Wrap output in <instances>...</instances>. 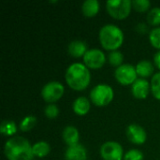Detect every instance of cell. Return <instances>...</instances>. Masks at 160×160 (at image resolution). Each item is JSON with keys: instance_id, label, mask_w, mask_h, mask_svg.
<instances>
[{"instance_id": "cell-27", "label": "cell", "mask_w": 160, "mask_h": 160, "mask_svg": "<svg viewBox=\"0 0 160 160\" xmlns=\"http://www.w3.org/2000/svg\"><path fill=\"white\" fill-rule=\"evenodd\" d=\"M44 113L45 115L50 118V119H52V118H55L58 113H59V110H58V107L54 104H50L48 105L45 110H44Z\"/></svg>"}, {"instance_id": "cell-10", "label": "cell", "mask_w": 160, "mask_h": 160, "mask_svg": "<svg viewBox=\"0 0 160 160\" xmlns=\"http://www.w3.org/2000/svg\"><path fill=\"white\" fill-rule=\"evenodd\" d=\"M127 137L134 144H143L147 139L144 128L139 125L132 124L127 128Z\"/></svg>"}, {"instance_id": "cell-17", "label": "cell", "mask_w": 160, "mask_h": 160, "mask_svg": "<svg viewBox=\"0 0 160 160\" xmlns=\"http://www.w3.org/2000/svg\"><path fill=\"white\" fill-rule=\"evenodd\" d=\"M136 71L138 76L142 77V79L151 76L154 72V66L148 60H142L136 66Z\"/></svg>"}, {"instance_id": "cell-16", "label": "cell", "mask_w": 160, "mask_h": 160, "mask_svg": "<svg viewBox=\"0 0 160 160\" xmlns=\"http://www.w3.org/2000/svg\"><path fill=\"white\" fill-rule=\"evenodd\" d=\"M99 7L98 0H85L82 6V11L86 17H94L99 11Z\"/></svg>"}, {"instance_id": "cell-19", "label": "cell", "mask_w": 160, "mask_h": 160, "mask_svg": "<svg viewBox=\"0 0 160 160\" xmlns=\"http://www.w3.org/2000/svg\"><path fill=\"white\" fill-rule=\"evenodd\" d=\"M0 132L5 136H12L17 132V126L12 120H4L0 126Z\"/></svg>"}, {"instance_id": "cell-4", "label": "cell", "mask_w": 160, "mask_h": 160, "mask_svg": "<svg viewBox=\"0 0 160 160\" xmlns=\"http://www.w3.org/2000/svg\"><path fill=\"white\" fill-rule=\"evenodd\" d=\"M113 90L108 84H98L90 92V98L92 102L98 106L104 107L110 104L113 99Z\"/></svg>"}, {"instance_id": "cell-7", "label": "cell", "mask_w": 160, "mask_h": 160, "mask_svg": "<svg viewBox=\"0 0 160 160\" xmlns=\"http://www.w3.org/2000/svg\"><path fill=\"white\" fill-rule=\"evenodd\" d=\"M114 76L119 83L123 85H129L135 82L138 74L135 67L130 64H124L115 69Z\"/></svg>"}, {"instance_id": "cell-3", "label": "cell", "mask_w": 160, "mask_h": 160, "mask_svg": "<svg viewBox=\"0 0 160 160\" xmlns=\"http://www.w3.org/2000/svg\"><path fill=\"white\" fill-rule=\"evenodd\" d=\"M99 41L105 50L116 51L123 44L124 33L117 25L105 24L99 30Z\"/></svg>"}, {"instance_id": "cell-15", "label": "cell", "mask_w": 160, "mask_h": 160, "mask_svg": "<svg viewBox=\"0 0 160 160\" xmlns=\"http://www.w3.org/2000/svg\"><path fill=\"white\" fill-rule=\"evenodd\" d=\"M74 112L78 115H85L90 111V101L87 98L79 97L72 105Z\"/></svg>"}, {"instance_id": "cell-12", "label": "cell", "mask_w": 160, "mask_h": 160, "mask_svg": "<svg viewBox=\"0 0 160 160\" xmlns=\"http://www.w3.org/2000/svg\"><path fill=\"white\" fill-rule=\"evenodd\" d=\"M65 158L66 160H86L87 159L86 149L81 144L70 146L67 149L65 153Z\"/></svg>"}, {"instance_id": "cell-21", "label": "cell", "mask_w": 160, "mask_h": 160, "mask_svg": "<svg viewBox=\"0 0 160 160\" xmlns=\"http://www.w3.org/2000/svg\"><path fill=\"white\" fill-rule=\"evenodd\" d=\"M151 91L153 96L160 100V72L156 73L151 80Z\"/></svg>"}, {"instance_id": "cell-5", "label": "cell", "mask_w": 160, "mask_h": 160, "mask_svg": "<svg viewBox=\"0 0 160 160\" xmlns=\"http://www.w3.org/2000/svg\"><path fill=\"white\" fill-rule=\"evenodd\" d=\"M109 14L117 20L127 18L132 8V1L130 0H109L106 3Z\"/></svg>"}, {"instance_id": "cell-28", "label": "cell", "mask_w": 160, "mask_h": 160, "mask_svg": "<svg viewBox=\"0 0 160 160\" xmlns=\"http://www.w3.org/2000/svg\"><path fill=\"white\" fill-rule=\"evenodd\" d=\"M154 62H155L156 66L160 69V51L159 52H158L155 54V56H154Z\"/></svg>"}, {"instance_id": "cell-8", "label": "cell", "mask_w": 160, "mask_h": 160, "mask_svg": "<svg viewBox=\"0 0 160 160\" xmlns=\"http://www.w3.org/2000/svg\"><path fill=\"white\" fill-rule=\"evenodd\" d=\"M83 62L88 68L98 69L104 66L106 62V56L101 50L91 49L85 52L83 56Z\"/></svg>"}, {"instance_id": "cell-23", "label": "cell", "mask_w": 160, "mask_h": 160, "mask_svg": "<svg viewBox=\"0 0 160 160\" xmlns=\"http://www.w3.org/2000/svg\"><path fill=\"white\" fill-rule=\"evenodd\" d=\"M147 21L152 25L160 24V8L156 7L150 9L147 15Z\"/></svg>"}, {"instance_id": "cell-6", "label": "cell", "mask_w": 160, "mask_h": 160, "mask_svg": "<svg viewBox=\"0 0 160 160\" xmlns=\"http://www.w3.org/2000/svg\"><path fill=\"white\" fill-rule=\"evenodd\" d=\"M65 88L59 82H47L41 90V96L43 99L48 103H53L59 100L64 95Z\"/></svg>"}, {"instance_id": "cell-20", "label": "cell", "mask_w": 160, "mask_h": 160, "mask_svg": "<svg viewBox=\"0 0 160 160\" xmlns=\"http://www.w3.org/2000/svg\"><path fill=\"white\" fill-rule=\"evenodd\" d=\"M36 124H37V118L33 115H28L22 120L19 128L22 131H29L36 126Z\"/></svg>"}, {"instance_id": "cell-22", "label": "cell", "mask_w": 160, "mask_h": 160, "mask_svg": "<svg viewBox=\"0 0 160 160\" xmlns=\"http://www.w3.org/2000/svg\"><path fill=\"white\" fill-rule=\"evenodd\" d=\"M124 61V55L119 51H112L109 53V62L113 67H120Z\"/></svg>"}, {"instance_id": "cell-14", "label": "cell", "mask_w": 160, "mask_h": 160, "mask_svg": "<svg viewBox=\"0 0 160 160\" xmlns=\"http://www.w3.org/2000/svg\"><path fill=\"white\" fill-rule=\"evenodd\" d=\"M68 51L69 54L73 57H82L84 56L87 50V45L82 40H73L68 44Z\"/></svg>"}, {"instance_id": "cell-2", "label": "cell", "mask_w": 160, "mask_h": 160, "mask_svg": "<svg viewBox=\"0 0 160 160\" xmlns=\"http://www.w3.org/2000/svg\"><path fill=\"white\" fill-rule=\"evenodd\" d=\"M65 78L70 88L76 91H82L89 85L91 74L89 68L85 65L82 63H73L68 68Z\"/></svg>"}, {"instance_id": "cell-11", "label": "cell", "mask_w": 160, "mask_h": 160, "mask_svg": "<svg viewBox=\"0 0 160 160\" xmlns=\"http://www.w3.org/2000/svg\"><path fill=\"white\" fill-rule=\"evenodd\" d=\"M132 95L139 99H144L147 98L150 91V83L147 80L140 78L132 84Z\"/></svg>"}, {"instance_id": "cell-9", "label": "cell", "mask_w": 160, "mask_h": 160, "mask_svg": "<svg viewBox=\"0 0 160 160\" xmlns=\"http://www.w3.org/2000/svg\"><path fill=\"white\" fill-rule=\"evenodd\" d=\"M100 156L104 160H122L123 147L116 142H107L100 147Z\"/></svg>"}, {"instance_id": "cell-1", "label": "cell", "mask_w": 160, "mask_h": 160, "mask_svg": "<svg viewBox=\"0 0 160 160\" xmlns=\"http://www.w3.org/2000/svg\"><path fill=\"white\" fill-rule=\"evenodd\" d=\"M4 153L8 160H32L34 157L30 142L20 136L12 137L6 142Z\"/></svg>"}, {"instance_id": "cell-25", "label": "cell", "mask_w": 160, "mask_h": 160, "mask_svg": "<svg viewBox=\"0 0 160 160\" xmlns=\"http://www.w3.org/2000/svg\"><path fill=\"white\" fill-rule=\"evenodd\" d=\"M151 3L149 0H133L132 8H134L139 12H144L149 9Z\"/></svg>"}, {"instance_id": "cell-24", "label": "cell", "mask_w": 160, "mask_h": 160, "mask_svg": "<svg viewBox=\"0 0 160 160\" xmlns=\"http://www.w3.org/2000/svg\"><path fill=\"white\" fill-rule=\"evenodd\" d=\"M149 39L155 48L160 50V27H156L151 30Z\"/></svg>"}, {"instance_id": "cell-13", "label": "cell", "mask_w": 160, "mask_h": 160, "mask_svg": "<svg viewBox=\"0 0 160 160\" xmlns=\"http://www.w3.org/2000/svg\"><path fill=\"white\" fill-rule=\"evenodd\" d=\"M62 136H63L64 142H66V144L68 145V147L79 144L78 143L79 139H80L79 131H78V129L75 127H73V126L66 127L64 128V130H63Z\"/></svg>"}, {"instance_id": "cell-26", "label": "cell", "mask_w": 160, "mask_h": 160, "mask_svg": "<svg viewBox=\"0 0 160 160\" xmlns=\"http://www.w3.org/2000/svg\"><path fill=\"white\" fill-rule=\"evenodd\" d=\"M124 160H143V154L140 150L131 149L124 156Z\"/></svg>"}, {"instance_id": "cell-18", "label": "cell", "mask_w": 160, "mask_h": 160, "mask_svg": "<svg viewBox=\"0 0 160 160\" xmlns=\"http://www.w3.org/2000/svg\"><path fill=\"white\" fill-rule=\"evenodd\" d=\"M50 150H51V147H50L49 143L46 142H43V141L38 142L32 146L33 155L38 158L46 157L50 153Z\"/></svg>"}]
</instances>
